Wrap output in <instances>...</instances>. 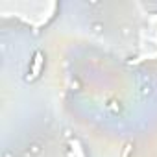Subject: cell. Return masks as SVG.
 <instances>
[{"mask_svg":"<svg viewBox=\"0 0 157 157\" xmlns=\"http://www.w3.org/2000/svg\"><path fill=\"white\" fill-rule=\"evenodd\" d=\"M43 54L41 52H35L33 54V63H32V74H28V80H33V78H37L39 76V72H41V67H43Z\"/></svg>","mask_w":157,"mask_h":157,"instance_id":"6da1fadb","label":"cell"},{"mask_svg":"<svg viewBox=\"0 0 157 157\" xmlns=\"http://www.w3.org/2000/svg\"><path fill=\"white\" fill-rule=\"evenodd\" d=\"M70 148H72V151H74V155L76 157H85V153H83V148H82V144L78 142V140H70Z\"/></svg>","mask_w":157,"mask_h":157,"instance_id":"7a4b0ae2","label":"cell"},{"mask_svg":"<svg viewBox=\"0 0 157 157\" xmlns=\"http://www.w3.org/2000/svg\"><path fill=\"white\" fill-rule=\"evenodd\" d=\"M129 151H131V146L128 144V146L124 148V151H122V157H129Z\"/></svg>","mask_w":157,"mask_h":157,"instance_id":"3957f363","label":"cell"}]
</instances>
